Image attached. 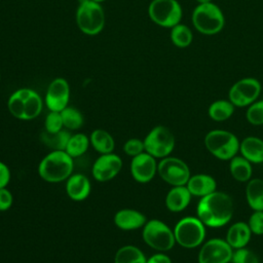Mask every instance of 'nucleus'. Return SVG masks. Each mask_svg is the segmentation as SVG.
Segmentation results:
<instances>
[{"label":"nucleus","mask_w":263,"mask_h":263,"mask_svg":"<svg viewBox=\"0 0 263 263\" xmlns=\"http://www.w3.org/2000/svg\"><path fill=\"white\" fill-rule=\"evenodd\" d=\"M246 118L252 125H263V100H257L248 106Z\"/></svg>","instance_id":"nucleus-33"},{"label":"nucleus","mask_w":263,"mask_h":263,"mask_svg":"<svg viewBox=\"0 0 263 263\" xmlns=\"http://www.w3.org/2000/svg\"><path fill=\"white\" fill-rule=\"evenodd\" d=\"M24 98V117L23 120H32L40 115L43 108L41 97L31 88H21Z\"/></svg>","instance_id":"nucleus-22"},{"label":"nucleus","mask_w":263,"mask_h":263,"mask_svg":"<svg viewBox=\"0 0 263 263\" xmlns=\"http://www.w3.org/2000/svg\"><path fill=\"white\" fill-rule=\"evenodd\" d=\"M145 259L146 256L138 247L127 245L117 250L114 256V263H137Z\"/></svg>","instance_id":"nucleus-30"},{"label":"nucleus","mask_w":263,"mask_h":263,"mask_svg":"<svg viewBox=\"0 0 263 263\" xmlns=\"http://www.w3.org/2000/svg\"><path fill=\"white\" fill-rule=\"evenodd\" d=\"M191 198L192 195L186 185L172 186V188L165 195L164 203L170 212L180 213L189 205Z\"/></svg>","instance_id":"nucleus-18"},{"label":"nucleus","mask_w":263,"mask_h":263,"mask_svg":"<svg viewBox=\"0 0 263 263\" xmlns=\"http://www.w3.org/2000/svg\"><path fill=\"white\" fill-rule=\"evenodd\" d=\"M91 185L88 178L82 174H72L66 180V193L75 201H82L88 197Z\"/></svg>","instance_id":"nucleus-17"},{"label":"nucleus","mask_w":263,"mask_h":263,"mask_svg":"<svg viewBox=\"0 0 263 263\" xmlns=\"http://www.w3.org/2000/svg\"><path fill=\"white\" fill-rule=\"evenodd\" d=\"M234 204L232 197L224 191H214L199 199L196 206V216L211 228H220L227 225L232 219Z\"/></svg>","instance_id":"nucleus-1"},{"label":"nucleus","mask_w":263,"mask_h":263,"mask_svg":"<svg viewBox=\"0 0 263 263\" xmlns=\"http://www.w3.org/2000/svg\"><path fill=\"white\" fill-rule=\"evenodd\" d=\"M89 142L92 148L100 154L111 153L115 147V142L111 134L102 128H97L91 132Z\"/></svg>","instance_id":"nucleus-25"},{"label":"nucleus","mask_w":263,"mask_h":263,"mask_svg":"<svg viewBox=\"0 0 263 263\" xmlns=\"http://www.w3.org/2000/svg\"><path fill=\"white\" fill-rule=\"evenodd\" d=\"M206 226L196 216H186L180 219L174 227L176 243L184 249L200 247L205 239Z\"/></svg>","instance_id":"nucleus-5"},{"label":"nucleus","mask_w":263,"mask_h":263,"mask_svg":"<svg viewBox=\"0 0 263 263\" xmlns=\"http://www.w3.org/2000/svg\"><path fill=\"white\" fill-rule=\"evenodd\" d=\"M229 172L231 177L240 183H246L252 179V163L241 155H235L229 160Z\"/></svg>","instance_id":"nucleus-23"},{"label":"nucleus","mask_w":263,"mask_h":263,"mask_svg":"<svg viewBox=\"0 0 263 263\" xmlns=\"http://www.w3.org/2000/svg\"><path fill=\"white\" fill-rule=\"evenodd\" d=\"M197 2V4H200V3H208V2H212L213 0H195Z\"/></svg>","instance_id":"nucleus-41"},{"label":"nucleus","mask_w":263,"mask_h":263,"mask_svg":"<svg viewBox=\"0 0 263 263\" xmlns=\"http://www.w3.org/2000/svg\"><path fill=\"white\" fill-rule=\"evenodd\" d=\"M123 152L132 157H135L143 152H145V147H144V142L140 139L137 138H132L127 140L123 144Z\"/></svg>","instance_id":"nucleus-36"},{"label":"nucleus","mask_w":263,"mask_h":263,"mask_svg":"<svg viewBox=\"0 0 263 263\" xmlns=\"http://www.w3.org/2000/svg\"><path fill=\"white\" fill-rule=\"evenodd\" d=\"M186 187L192 196L203 197L217 190V182L215 178L208 174L191 175Z\"/></svg>","instance_id":"nucleus-19"},{"label":"nucleus","mask_w":263,"mask_h":263,"mask_svg":"<svg viewBox=\"0 0 263 263\" xmlns=\"http://www.w3.org/2000/svg\"><path fill=\"white\" fill-rule=\"evenodd\" d=\"M233 249L225 238H211L205 240L199 249L198 263H230Z\"/></svg>","instance_id":"nucleus-12"},{"label":"nucleus","mask_w":263,"mask_h":263,"mask_svg":"<svg viewBox=\"0 0 263 263\" xmlns=\"http://www.w3.org/2000/svg\"><path fill=\"white\" fill-rule=\"evenodd\" d=\"M170 38L176 47L186 48L193 41V33L187 25L180 23L171 29Z\"/></svg>","instance_id":"nucleus-27"},{"label":"nucleus","mask_w":263,"mask_h":263,"mask_svg":"<svg viewBox=\"0 0 263 263\" xmlns=\"http://www.w3.org/2000/svg\"><path fill=\"white\" fill-rule=\"evenodd\" d=\"M230 263H260V260L255 252L245 247L233 250Z\"/></svg>","instance_id":"nucleus-34"},{"label":"nucleus","mask_w":263,"mask_h":263,"mask_svg":"<svg viewBox=\"0 0 263 263\" xmlns=\"http://www.w3.org/2000/svg\"><path fill=\"white\" fill-rule=\"evenodd\" d=\"M63 127H64V124H63L61 112L49 111L44 121L45 132L49 134H54L62 130Z\"/></svg>","instance_id":"nucleus-35"},{"label":"nucleus","mask_w":263,"mask_h":263,"mask_svg":"<svg viewBox=\"0 0 263 263\" xmlns=\"http://www.w3.org/2000/svg\"><path fill=\"white\" fill-rule=\"evenodd\" d=\"M253 233L247 222L238 221L231 224L226 232L225 240L233 249L245 248L251 240Z\"/></svg>","instance_id":"nucleus-20"},{"label":"nucleus","mask_w":263,"mask_h":263,"mask_svg":"<svg viewBox=\"0 0 263 263\" xmlns=\"http://www.w3.org/2000/svg\"><path fill=\"white\" fill-rule=\"evenodd\" d=\"M75 18L78 29L88 36L98 35L105 26L104 9L92 0H79Z\"/></svg>","instance_id":"nucleus-6"},{"label":"nucleus","mask_w":263,"mask_h":263,"mask_svg":"<svg viewBox=\"0 0 263 263\" xmlns=\"http://www.w3.org/2000/svg\"><path fill=\"white\" fill-rule=\"evenodd\" d=\"M145 152L154 158H164L170 156L176 144L175 136L172 130L164 125L154 126L143 140Z\"/></svg>","instance_id":"nucleus-9"},{"label":"nucleus","mask_w":263,"mask_h":263,"mask_svg":"<svg viewBox=\"0 0 263 263\" xmlns=\"http://www.w3.org/2000/svg\"><path fill=\"white\" fill-rule=\"evenodd\" d=\"M157 164L156 158L147 152H143L132 158L130 175L139 183H148L157 174Z\"/></svg>","instance_id":"nucleus-15"},{"label":"nucleus","mask_w":263,"mask_h":263,"mask_svg":"<svg viewBox=\"0 0 263 263\" xmlns=\"http://www.w3.org/2000/svg\"><path fill=\"white\" fill-rule=\"evenodd\" d=\"M238 152L252 164L262 163L263 162V140L255 136L246 137L239 143Z\"/></svg>","instance_id":"nucleus-21"},{"label":"nucleus","mask_w":263,"mask_h":263,"mask_svg":"<svg viewBox=\"0 0 263 263\" xmlns=\"http://www.w3.org/2000/svg\"><path fill=\"white\" fill-rule=\"evenodd\" d=\"M89 145H90L89 138L85 134L77 133V134L71 135L65 151L72 158L80 157L87 151Z\"/></svg>","instance_id":"nucleus-28"},{"label":"nucleus","mask_w":263,"mask_h":263,"mask_svg":"<svg viewBox=\"0 0 263 263\" xmlns=\"http://www.w3.org/2000/svg\"><path fill=\"white\" fill-rule=\"evenodd\" d=\"M71 137V134L68 130H60L54 134H49L46 132H43L41 134V141L42 143L50 148L51 150H64L67 147V144L69 142V139Z\"/></svg>","instance_id":"nucleus-29"},{"label":"nucleus","mask_w":263,"mask_h":263,"mask_svg":"<svg viewBox=\"0 0 263 263\" xmlns=\"http://www.w3.org/2000/svg\"><path fill=\"white\" fill-rule=\"evenodd\" d=\"M92 1L98 2V3H102V2H104V1H106V0H92Z\"/></svg>","instance_id":"nucleus-42"},{"label":"nucleus","mask_w":263,"mask_h":263,"mask_svg":"<svg viewBox=\"0 0 263 263\" xmlns=\"http://www.w3.org/2000/svg\"><path fill=\"white\" fill-rule=\"evenodd\" d=\"M122 168L119 155L111 152L100 154L91 167V175L98 182H107L114 179Z\"/></svg>","instance_id":"nucleus-13"},{"label":"nucleus","mask_w":263,"mask_h":263,"mask_svg":"<svg viewBox=\"0 0 263 263\" xmlns=\"http://www.w3.org/2000/svg\"><path fill=\"white\" fill-rule=\"evenodd\" d=\"M146 263H173L172 259L164 254V252H158L149 258H147Z\"/></svg>","instance_id":"nucleus-40"},{"label":"nucleus","mask_w":263,"mask_h":263,"mask_svg":"<svg viewBox=\"0 0 263 263\" xmlns=\"http://www.w3.org/2000/svg\"><path fill=\"white\" fill-rule=\"evenodd\" d=\"M234 105L229 100H216L208 108L209 117L216 121L222 122L228 120L234 113Z\"/></svg>","instance_id":"nucleus-26"},{"label":"nucleus","mask_w":263,"mask_h":263,"mask_svg":"<svg viewBox=\"0 0 263 263\" xmlns=\"http://www.w3.org/2000/svg\"><path fill=\"white\" fill-rule=\"evenodd\" d=\"M142 237L148 247L157 252L170 251L176 245L174 230L158 219H151L145 223Z\"/></svg>","instance_id":"nucleus-7"},{"label":"nucleus","mask_w":263,"mask_h":263,"mask_svg":"<svg viewBox=\"0 0 263 263\" xmlns=\"http://www.w3.org/2000/svg\"><path fill=\"white\" fill-rule=\"evenodd\" d=\"M13 203L12 193L6 188H0V212H5L11 208Z\"/></svg>","instance_id":"nucleus-38"},{"label":"nucleus","mask_w":263,"mask_h":263,"mask_svg":"<svg viewBox=\"0 0 263 263\" xmlns=\"http://www.w3.org/2000/svg\"><path fill=\"white\" fill-rule=\"evenodd\" d=\"M205 149L220 160H230L239 151L238 138L225 129H212L204 136Z\"/></svg>","instance_id":"nucleus-4"},{"label":"nucleus","mask_w":263,"mask_h":263,"mask_svg":"<svg viewBox=\"0 0 263 263\" xmlns=\"http://www.w3.org/2000/svg\"><path fill=\"white\" fill-rule=\"evenodd\" d=\"M74 170L73 158L64 150H52L46 154L38 165L40 178L48 183L66 181Z\"/></svg>","instance_id":"nucleus-2"},{"label":"nucleus","mask_w":263,"mask_h":263,"mask_svg":"<svg viewBox=\"0 0 263 263\" xmlns=\"http://www.w3.org/2000/svg\"><path fill=\"white\" fill-rule=\"evenodd\" d=\"M157 174L161 180L171 186H184L191 177L188 164L175 156L161 158L157 164Z\"/></svg>","instance_id":"nucleus-10"},{"label":"nucleus","mask_w":263,"mask_h":263,"mask_svg":"<svg viewBox=\"0 0 263 263\" xmlns=\"http://www.w3.org/2000/svg\"><path fill=\"white\" fill-rule=\"evenodd\" d=\"M70 100V85L69 82L62 77L53 79L45 93V105L49 111L61 112L65 109Z\"/></svg>","instance_id":"nucleus-14"},{"label":"nucleus","mask_w":263,"mask_h":263,"mask_svg":"<svg viewBox=\"0 0 263 263\" xmlns=\"http://www.w3.org/2000/svg\"><path fill=\"white\" fill-rule=\"evenodd\" d=\"M246 199L253 211H263V180L252 178L247 182Z\"/></svg>","instance_id":"nucleus-24"},{"label":"nucleus","mask_w":263,"mask_h":263,"mask_svg":"<svg viewBox=\"0 0 263 263\" xmlns=\"http://www.w3.org/2000/svg\"><path fill=\"white\" fill-rule=\"evenodd\" d=\"M261 90L262 86L257 78L245 77L231 85L228 91V100L234 107H248L258 100Z\"/></svg>","instance_id":"nucleus-11"},{"label":"nucleus","mask_w":263,"mask_h":263,"mask_svg":"<svg viewBox=\"0 0 263 263\" xmlns=\"http://www.w3.org/2000/svg\"><path fill=\"white\" fill-rule=\"evenodd\" d=\"M247 223L253 234L263 235V211H253Z\"/></svg>","instance_id":"nucleus-37"},{"label":"nucleus","mask_w":263,"mask_h":263,"mask_svg":"<svg viewBox=\"0 0 263 263\" xmlns=\"http://www.w3.org/2000/svg\"><path fill=\"white\" fill-rule=\"evenodd\" d=\"M148 15L157 26L172 29L181 23L183 8L178 0H152L148 6Z\"/></svg>","instance_id":"nucleus-8"},{"label":"nucleus","mask_w":263,"mask_h":263,"mask_svg":"<svg viewBox=\"0 0 263 263\" xmlns=\"http://www.w3.org/2000/svg\"><path fill=\"white\" fill-rule=\"evenodd\" d=\"M7 108L9 113L17 118L23 120L24 117V98L22 95V90L16 89L14 92L10 95L7 101Z\"/></svg>","instance_id":"nucleus-32"},{"label":"nucleus","mask_w":263,"mask_h":263,"mask_svg":"<svg viewBox=\"0 0 263 263\" xmlns=\"http://www.w3.org/2000/svg\"><path fill=\"white\" fill-rule=\"evenodd\" d=\"M0 79H1V77H0Z\"/></svg>","instance_id":"nucleus-43"},{"label":"nucleus","mask_w":263,"mask_h":263,"mask_svg":"<svg viewBox=\"0 0 263 263\" xmlns=\"http://www.w3.org/2000/svg\"><path fill=\"white\" fill-rule=\"evenodd\" d=\"M114 224L117 228L125 231L143 228L147 222L146 216L135 209H122L114 215Z\"/></svg>","instance_id":"nucleus-16"},{"label":"nucleus","mask_w":263,"mask_h":263,"mask_svg":"<svg viewBox=\"0 0 263 263\" xmlns=\"http://www.w3.org/2000/svg\"><path fill=\"white\" fill-rule=\"evenodd\" d=\"M10 170L9 167L0 160V188H4L10 181Z\"/></svg>","instance_id":"nucleus-39"},{"label":"nucleus","mask_w":263,"mask_h":263,"mask_svg":"<svg viewBox=\"0 0 263 263\" xmlns=\"http://www.w3.org/2000/svg\"><path fill=\"white\" fill-rule=\"evenodd\" d=\"M61 116L64 127L67 129L76 130L83 125L84 118L82 113L72 106H67L65 109H63L61 111Z\"/></svg>","instance_id":"nucleus-31"},{"label":"nucleus","mask_w":263,"mask_h":263,"mask_svg":"<svg viewBox=\"0 0 263 263\" xmlns=\"http://www.w3.org/2000/svg\"><path fill=\"white\" fill-rule=\"evenodd\" d=\"M194 29L205 36L219 34L225 26V16L222 9L213 1L197 4L191 14Z\"/></svg>","instance_id":"nucleus-3"}]
</instances>
